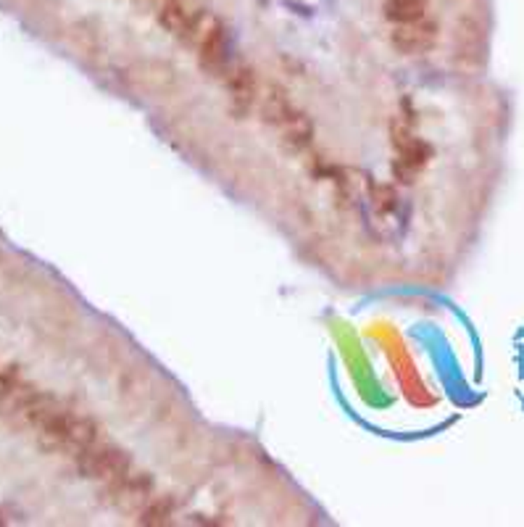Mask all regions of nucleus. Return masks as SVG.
Instances as JSON below:
<instances>
[{
  "label": "nucleus",
  "mask_w": 524,
  "mask_h": 527,
  "mask_svg": "<svg viewBox=\"0 0 524 527\" xmlns=\"http://www.w3.org/2000/svg\"><path fill=\"white\" fill-rule=\"evenodd\" d=\"M16 375H19L16 367H8L0 372V401L8 398L13 390H16Z\"/></svg>",
  "instance_id": "f257e3e1"
}]
</instances>
